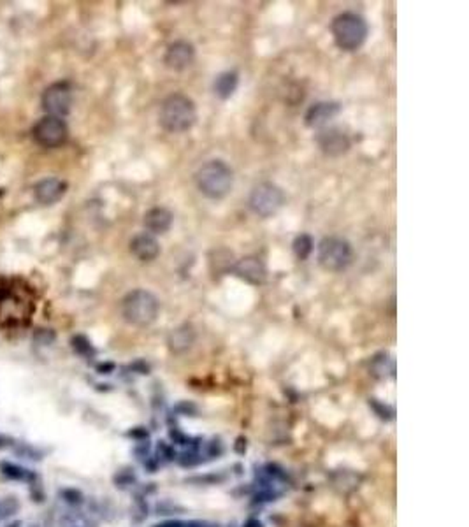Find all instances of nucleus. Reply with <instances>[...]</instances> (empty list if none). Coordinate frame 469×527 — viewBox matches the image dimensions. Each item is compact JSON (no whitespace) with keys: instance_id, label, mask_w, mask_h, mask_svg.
<instances>
[{"instance_id":"6e6552de","label":"nucleus","mask_w":469,"mask_h":527,"mask_svg":"<svg viewBox=\"0 0 469 527\" xmlns=\"http://www.w3.org/2000/svg\"><path fill=\"white\" fill-rule=\"evenodd\" d=\"M67 125L57 116H44L34 127V139L44 148H58L67 141Z\"/></svg>"},{"instance_id":"7ed1b4c3","label":"nucleus","mask_w":469,"mask_h":527,"mask_svg":"<svg viewBox=\"0 0 469 527\" xmlns=\"http://www.w3.org/2000/svg\"><path fill=\"white\" fill-rule=\"evenodd\" d=\"M160 302L155 294L145 288H136L122 299V317L134 327H148L158 317Z\"/></svg>"},{"instance_id":"9d476101","label":"nucleus","mask_w":469,"mask_h":527,"mask_svg":"<svg viewBox=\"0 0 469 527\" xmlns=\"http://www.w3.org/2000/svg\"><path fill=\"white\" fill-rule=\"evenodd\" d=\"M195 60V48L188 41H174L167 46L164 53V65L174 73L188 69Z\"/></svg>"},{"instance_id":"0eeeda50","label":"nucleus","mask_w":469,"mask_h":527,"mask_svg":"<svg viewBox=\"0 0 469 527\" xmlns=\"http://www.w3.org/2000/svg\"><path fill=\"white\" fill-rule=\"evenodd\" d=\"M71 104H73V88L67 81L53 83L42 93V107L48 116L64 118L65 115H69Z\"/></svg>"},{"instance_id":"393cba45","label":"nucleus","mask_w":469,"mask_h":527,"mask_svg":"<svg viewBox=\"0 0 469 527\" xmlns=\"http://www.w3.org/2000/svg\"><path fill=\"white\" fill-rule=\"evenodd\" d=\"M9 443H12L11 439L6 438V436H0V448H6Z\"/></svg>"},{"instance_id":"4468645a","label":"nucleus","mask_w":469,"mask_h":527,"mask_svg":"<svg viewBox=\"0 0 469 527\" xmlns=\"http://www.w3.org/2000/svg\"><path fill=\"white\" fill-rule=\"evenodd\" d=\"M65 190H67V183L65 181L58 180V178H46V180L39 181L35 185L34 194L37 203L50 206V204H55L64 197Z\"/></svg>"},{"instance_id":"5701e85b","label":"nucleus","mask_w":469,"mask_h":527,"mask_svg":"<svg viewBox=\"0 0 469 527\" xmlns=\"http://www.w3.org/2000/svg\"><path fill=\"white\" fill-rule=\"evenodd\" d=\"M55 338V334L51 333V331H48V329H41V331H37V334H35V341H42V343H51Z\"/></svg>"},{"instance_id":"1a4fd4ad","label":"nucleus","mask_w":469,"mask_h":527,"mask_svg":"<svg viewBox=\"0 0 469 527\" xmlns=\"http://www.w3.org/2000/svg\"><path fill=\"white\" fill-rule=\"evenodd\" d=\"M317 145L327 157H341L350 149L351 141L347 132L336 127H325L317 136Z\"/></svg>"},{"instance_id":"9b49d317","label":"nucleus","mask_w":469,"mask_h":527,"mask_svg":"<svg viewBox=\"0 0 469 527\" xmlns=\"http://www.w3.org/2000/svg\"><path fill=\"white\" fill-rule=\"evenodd\" d=\"M230 271L243 281L250 283V285H262L267 278L266 264L255 255H248L234 262Z\"/></svg>"},{"instance_id":"ddd939ff","label":"nucleus","mask_w":469,"mask_h":527,"mask_svg":"<svg viewBox=\"0 0 469 527\" xmlns=\"http://www.w3.org/2000/svg\"><path fill=\"white\" fill-rule=\"evenodd\" d=\"M130 253H132L139 262H153L156 257L160 255V245L155 236L148 232H141L134 236L130 241Z\"/></svg>"},{"instance_id":"2eb2a0df","label":"nucleus","mask_w":469,"mask_h":527,"mask_svg":"<svg viewBox=\"0 0 469 527\" xmlns=\"http://www.w3.org/2000/svg\"><path fill=\"white\" fill-rule=\"evenodd\" d=\"M172 213L167 207H151L149 211H146L145 218H142V225L148 230V234L151 236H158V234H165L172 225Z\"/></svg>"},{"instance_id":"a878e982","label":"nucleus","mask_w":469,"mask_h":527,"mask_svg":"<svg viewBox=\"0 0 469 527\" xmlns=\"http://www.w3.org/2000/svg\"><path fill=\"white\" fill-rule=\"evenodd\" d=\"M9 527H19V522H16V524H12V526H9Z\"/></svg>"},{"instance_id":"f03ea898","label":"nucleus","mask_w":469,"mask_h":527,"mask_svg":"<svg viewBox=\"0 0 469 527\" xmlns=\"http://www.w3.org/2000/svg\"><path fill=\"white\" fill-rule=\"evenodd\" d=\"M195 185L204 197L220 201L232 190L234 172L223 160H210L195 172Z\"/></svg>"},{"instance_id":"b1692460","label":"nucleus","mask_w":469,"mask_h":527,"mask_svg":"<svg viewBox=\"0 0 469 527\" xmlns=\"http://www.w3.org/2000/svg\"><path fill=\"white\" fill-rule=\"evenodd\" d=\"M156 527H201V526H195V524H183V522H165L162 524V526H156Z\"/></svg>"},{"instance_id":"6ab92c4d","label":"nucleus","mask_w":469,"mask_h":527,"mask_svg":"<svg viewBox=\"0 0 469 527\" xmlns=\"http://www.w3.org/2000/svg\"><path fill=\"white\" fill-rule=\"evenodd\" d=\"M0 470H2V473L6 474V477L12 478V480H35V474L30 473V471L24 470V468H19V466H15V464H9V463H2L0 464Z\"/></svg>"},{"instance_id":"aec40b11","label":"nucleus","mask_w":469,"mask_h":527,"mask_svg":"<svg viewBox=\"0 0 469 527\" xmlns=\"http://www.w3.org/2000/svg\"><path fill=\"white\" fill-rule=\"evenodd\" d=\"M19 510V503L15 497H6V499L0 501V520H6L9 517L15 515Z\"/></svg>"},{"instance_id":"4be33fe9","label":"nucleus","mask_w":469,"mask_h":527,"mask_svg":"<svg viewBox=\"0 0 469 527\" xmlns=\"http://www.w3.org/2000/svg\"><path fill=\"white\" fill-rule=\"evenodd\" d=\"M74 343V348H76L80 353H90L92 351V346H90V343H88V340H84L83 336H77L73 340Z\"/></svg>"},{"instance_id":"423d86ee","label":"nucleus","mask_w":469,"mask_h":527,"mask_svg":"<svg viewBox=\"0 0 469 527\" xmlns=\"http://www.w3.org/2000/svg\"><path fill=\"white\" fill-rule=\"evenodd\" d=\"M283 204H285V194L278 185L271 183V181H262L250 192L248 206L260 218H269L276 214L282 210Z\"/></svg>"},{"instance_id":"f3484780","label":"nucleus","mask_w":469,"mask_h":527,"mask_svg":"<svg viewBox=\"0 0 469 527\" xmlns=\"http://www.w3.org/2000/svg\"><path fill=\"white\" fill-rule=\"evenodd\" d=\"M237 83H239V77H237V74L227 71V73H221L220 76L214 80L213 90H214V93L220 97V99L226 100V99H230V97L234 95V92H236V88H237Z\"/></svg>"},{"instance_id":"f257e3e1","label":"nucleus","mask_w":469,"mask_h":527,"mask_svg":"<svg viewBox=\"0 0 469 527\" xmlns=\"http://www.w3.org/2000/svg\"><path fill=\"white\" fill-rule=\"evenodd\" d=\"M197 122L195 102L185 93H171L160 104L158 123L169 134H183Z\"/></svg>"},{"instance_id":"a211bd4d","label":"nucleus","mask_w":469,"mask_h":527,"mask_svg":"<svg viewBox=\"0 0 469 527\" xmlns=\"http://www.w3.org/2000/svg\"><path fill=\"white\" fill-rule=\"evenodd\" d=\"M313 246L315 245H313L311 236H308V234H299L294 239L292 250H294V255L297 257L299 260H306L313 253Z\"/></svg>"},{"instance_id":"20e7f679","label":"nucleus","mask_w":469,"mask_h":527,"mask_svg":"<svg viewBox=\"0 0 469 527\" xmlns=\"http://www.w3.org/2000/svg\"><path fill=\"white\" fill-rule=\"evenodd\" d=\"M331 34L340 50L357 51L367 37L366 19L357 12H341L332 19Z\"/></svg>"},{"instance_id":"dca6fc26","label":"nucleus","mask_w":469,"mask_h":527,"mask_svg":"<svg viewBox=\"0 0 469 527\" xmlns=\"http://www.w3.org/2000/svg\"><path fill=\"white\" fill-rule=\"evenodd\" d=\"M195 343V331L192 324H183L180 327L172 329L171 334L167 338V344L171 351L174 353H183V351L190 350L192 344Z\"/></svg>"},{"instance_id":"412c9836","label":"nucleus","mask_w":469,"mask_h":527,"mask_svg":"<svg viewBox=\"0 0 469 527\" xmlns=\"http://www.w3.org/2000/svg\"><path fill=\"white\" fill-rule=\"evenodd\" d=\"M16 454H18L19 457H24V459H32V461H37V459H41L39 452L34 450L32 447H28V445H19V448L16 450Z\"/></svg>"},{"instance_id":"39448f33","label":"nucleus","mask_w":469,"mask_h":527,"mask_svg":"<svg viewBox=\"0 0 469 527\" xmlns=\"http://www.w3.org/2000/svg\"><path fill=\"white\" fill-rule=\"evenodd\" d=\"M317 259L324 271L341 272L353 260V248L343 237L329 236L320 241L317 250Z\"/></svg>"},{"instance_id":"f8f14e48","label":"nucleus","mask_w":469,"mask_h":527,"mask_svg":"<svg viewBox=\"0 0 469 527\" xmlns=\"http://www.w3.org/2000/svg\"><path fill=\"white\" fill-rule=\"evenodd\" d=\"M341 111L338 102H317L309 106L304 115V123L309 129H325L331 120L336 118Z\"/></svg>"}]
</instances>
